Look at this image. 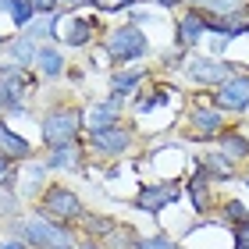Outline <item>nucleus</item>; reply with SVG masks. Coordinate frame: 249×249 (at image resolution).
<instances>
[{
    "instance_id": "9b49d317",
    "label": "nucleus",
    "mask_w": 249,
    "mask_h": 249,
    "mask_svg": "<svg viewBox=\"0 0 249 249\" xmlns=\"http://www.w3.org/2000/svg\"><path fill=\"white\" fill-rule=\"evenodd\" d=\"M221 157H224V160H246V157H249V139H246V135H239V132H224L221 135V150H217Z\"/></svg>"
},
{
    "instance_id": "7c9ffc66",
    "label": "nucleus",
    "mask_w": 249,
    "mask_h": 249,
    "mask_svg": "<svg viewBox=\"0 0 249 249\" xmlns=\"http://www.w3.org/2000/svg\"><path fill=\"white\" fill-rule=\"evenodd\" d=\"M153 4H160V7H175L178 0H153Z\"/></svg>"
},
{
    "instance_id": "6ab92c4d",
    "label": "nucleus",
    "mask_w": 249,
    "mask_h": 249,
    "mask_svg": "<svg viewBox=\"0 0 249 249\" xmlns=\"http://www.w3.org/2000/svg\"><path fill=\"white\" fill-rule=\"evenodd\" d=\"M189 196H192V207H196L199 213H207V207H210V189H207V175H203V171L192 178Z\"/></svg>"
},
{
    "instance_id": "72a5a7b5",
    "label": "nucleus",
    "mask_w": 249,
    "mask_h": 249,
    "mask_svg": "<svg viewBox=\"0 0 249 249\" xmlns=\"http://www.w3.org/2000/svg\"><path fill=\"white\" fill-rule=\"evenodd\" d=\"M78 249H100L96 242H82V246H78Z\"/></svg>"
},
{
    "instance_id": "cd10ccee",
    "label": "nucleus",
    "mask_w": 249,
    "mask_h": 249,
    "mask_svg": "<svg viewBox=\"0 0 249 249\" xmlns=\"http://www.w3.org/2000/svg\"><path fill=\"white\" fill-rule=\"evenodd\" d=\"M235 249H249V224H239V231H235Z\"/></svg>"
},
{
    "instance_id": "20e7f679",
    "label": "nucleus",
    "mask_w": 249,
    "mask_h": 249,
    "mask_svg": "<svg viewBox=\"0 0 249 249\" xmlns=\"http://www.w3.org/2000/svg\"><path fill=\"white\" fill-rule=\"evenodd\" d=\"M107 50H110V57L114 61H139L146 50H150V39L142 36L135 25H121V29H114L107 36Z\"/></svg>"
},
{
    "instance_id": "2eb2a0df",
    "label": "nucleus",
    "mask_w": 249,
    "mask_h": 249,
    "mask_svg": "<svg viewBox=\"0 0 249 249\" xmlns=\"http://www.w3.org/2000/svg\"><path fill=\"white\" fill-rule=\"evenodd\" d=\"M93 32H96V21L93 18H75L71 25H68L64 39H68V47H86V43L93 39Z\"/></svg>"
},
{
    "instance_id": "4be33fe9",
    "label": "nucleus",
    "mask_w": 249,
    "mask_h": 249,
    "mask_svg": "<svg viewBox=\"0 0 249 249\" xmlns=\"http://www.w3.org/2000/svg\"><path fill=\"white\" fill-rule=\"evenodd\" d=\"M224 217L235 221V224H249V210L242 207L239 199H228V203H224Z\"/></svg>"
},
{
    "instance_id": "412c9836",
    "label": "nucleus",
    "mask_w": 249,
    "mask_h": 249,
    "mask_svg": "<svg viewBox=\"0 0 249 249\" xmlns=\"http://www.w3.org/2000/svg\"><path fill=\"white\" fill-rule=\"evenodd\" d=\"M7 15L15 18V25H32V18H36V7H32V0H15Z\"/></svg>"
},
{
    "instance_id": "393cba45",
    "label": "nucleus",
    "mask_w": 249,
    "mask_h": 249,
    "mask_svg": "<svg viewBox=\"0 0 249 249\" xmlns=\"http://www.w3.org/2000/svg\"><path fill=\"white\" fill-rule=\"evenodd\" d=\"M164 100H167V93L160 89V93H153V96H146V100H139V104H135V110H139V114H150V110H153V107H160Z\"/></svg>"
},
{
    "instance_id": "7ed1b4c3",
    "label": "nucleus",
    "mask_w": 249,
    "mask_h": 249,
    "mask_svg": "<svg viewBox=\"0 0 249 249\" xmlns=\"http://www.w3.org/2000/svg\"><path fill=\"white\" fill-rule=\"evenodd\" d=\"M39 213L43 217H50V221H75V217H82V203H78V196L71 189H64V185H50L47 192H43V199H39Z\"/></svg>"
},
{
    "instance_id": "58836bf2",
    "label": "nucleus",
    "mask_w": 249,
    "mask_h": 249,
    "mask_svg": "<svg viewBox=\"0 0 249 249\" xmlns=\"http://www.w3.org/2000/svg\"><path fill=\"white\" fill-rule=\"evenodd\" d=\"M203 4H207V0H203Z\"/></svg>"
},
{
    "instance_id": "a211bd4d",
    "label": "nucleus",
    "mask_w": 249,
    "mask_h": 249,
    "mask_svg": "<svg viewBox=\"0 0 249 249\" xmlns=\"http://www.w3.org/2000/svg\"><path fill=\"white\" fill-rule=\"evenodd\" d=\"M75 153H78V146L75 142H64V146H50V157H47V164L50 167H75Z\"/></svg>"
},
{
    "instance_id": "423d86ee",
    "label": "nucleus",
    "mask_w": 249,
    "mask_h": 249,
    "mask_svg": "<svg viewBox=\"0 0 249 249\" xmlns=\"http://www.w3.org/2000/svg\"><path fill=\"white\" fill-rule=\"evenodd\" d=\"M132 146V135L124 128H104V132H89V150L96 157H121L124 150Z\"/></svg>"
},
{
    "instance_id": "f3484780",
    "label": "nucleus",
    "mask_w": 249,
    "mask_h": 249,
    "mask_svg": "<svg viewBox=\"0 0 249 249\" xmlns=\"http://www.w3.org/2000/svg\"><path fill=\"white\" fill-rule=\"evenodd\" d=\"M207 178H217V182H224V178H231V160H224L221 153H210L203 157V167H199Z\"/></svg>"
},
{
    "instance_id": "4c0bfd02",
    "label": "nucleus",
    "mask_w": 249,
    "mask_h": 249,
    "mask_svg": "<svg viewBox=\"0 0 249 249\" xmlns=\"http://www.w3.org/2000/svg\"><path fill=\"white\" fill-rule=\"evenodd\" d=\"M0 43H4V36H0Z\"/></svg>"
},
{
    "instance_id": "0eeeda50",
    "label": "nucleus",
    "mask_w": 249,
    "mask_h": 249,
    "mask_svg": "<svg viewBox=\"0 0 249 249\" xmlns=\"http://www.w3.org/2000/svg\"><path fill=\"white\" fill-rule=\"evenodd\" d=\"M217 107L221 110H246L249 107V78L246 75H231L228 82H221L217 89Z\"/></svg>"
},
{
    "instance_id": "f03ea898",
    "label": "nucleus",
    "mask_w": 249,
    "mask_h": 249,
    "mask_svg": "<svg viewBox=\"0 0 249 249\" xmlns=\"http://www.w3.org/2000/svg\"><path fill=\"white\" fill-rule=\"evenodd\" d=\"M82 110L75 107H57L50 110L47 118H43V139H47L50 146H64V142H75L78 128H82Z\"/></svg>"
},
{
    "instance_id": "f704fd0d",
    "label": "nucleus",
    "mask_w": 249,
    "mask_h": 249,
    "mask_svg": "<svg viewBox=\"0 0 249 249\" xmlns=\"http://www.w3.org/2000/svg\"><path fill=\"white\" fill-rule=\"evenodd\" d=\"M61 4H78V0H61ZM82 4H86V0H82Z\"/></svg>"
},
{
    "instance_id": "6e6552de",
    "label": "nucleus",
    "mask_w": 249,
    "mask_h": 249,
    "mask_svg": "<svg viewBox=\"0 0 249 249\" xmlns=\"http://www.w3.org/2000/svg\"><path fill=\"white\" fill-rule=\"evenodd\" d=\"M189 75L196 78V82H210V86L217 82V86H221V82H228V78L235 75V68H231L228 61H203V57H199V61L189 64Z\"/></svg>"
},
{
    "instance_id": "2f4dec72",
    "label": "nucleus",
    "mask_w": 249,
    "mask_h": 249,
    "mask_svg": "<svg viewBox=\"0 0 249 249\" xmlns=\"http://www.w3.org/2000/svg\"><path fill=\"white\" fill-rule=\"evenodd\" d=\"M86 4H93V7H110L107 0H86Z\"/></svg>"
},
{
    "instance_id": "f8f14e48",
    "label": "nucleus",
    "mask_w": 249,
    "mask_h": 249,
    "mask_svg": "<svg viewBox=\"0 0 249 249\" xmlns=\"http://www.w3.org/2000/svg\"><path fill=\"white\" fill-rule=\"evenodd\" d=\"M7 53H11V61H15V68H29L32 57H39V47H36L32 36H21L15 43H7Z\"/></svg>"
},
{
    "instance_id": "39448f33",
    "label": "nucleus",
    "mask_w": 249,
    "mask_h": 249,
    "mask_svg": "<svg viewBox=\"0 0 249 249\" xmlns=\"http://www.w3.org/2000/svg\"><path fill=\"white\" fill-rule=\"evenodd\" d=\"M178 196H182V185H178V182L146 185V189L139 192V199H135V207H139V210H146V213H160L164 207L178 203Z\"/></svg>"
},
{
    "instance_id": "c85d7f7f",
    "label": "nucleus",
    "mask_w": 249,
    "mask_h": 249,
    "mask_svg": "<svg viewBox=\"0 0 249 249\" xmlns=\"http://www.w3.org/2000/svg\"><path fill=\"white\" fill-rule=\"evenodd\" d=\"M0 249H29L25 242H0Z\"/></svg>"
},
{
    "instance_id": "b1692460",
    "label": "nucleus",
    "mask_w": 249,
    "mask_h": 249,
    "mask_svg": "<svg viewBox=\"0 0 249 249\" xmlns=\"http://www.w3.org/2000/svg\"><path fill=\"white\" fill-rule=\"evenodd\" d=\"M135 249H175V239L171 235H153V239L135 242Z\"/></svg>"
},
{
    "instance_id": "e433bc0d",
    "label": "nucleus",
    "mask_w": 249,
    "mask_h": 249,
    "mask_svg": "<svg viewBox=\"0 0 249 249\" xmlns=\"http://www.w3.org/2000/svg\"><path fill=\"white\" fill-rule=\"evenodd\" d=\"M64 249H75V246H64Z\"/></svg>"
},
{
    "instance_id": "473e14b6",
    "label": "nucleus",
    "mask_w": 249,
    "mask_h": 249,
    "mask_svg": "<svg viewBox=\"0 0 249 249\" xmlns=\"http://www.w3.org/2000/svg\"><path fill=\"white\" fill-rule=\"evenodd\" d=\"M11 4H15V0H0V11H11Z\"/></svg>"
},
{
    "instance_id": "4468645a",
    "label": "nucleus",
    "mask_w": 249,
    "mask_h": 249,
    "mask_svg": "<svg viewBox=\"0 0 249 249\" xmlns=\"http://www.w3.org/2000/svg\"><path fill=\"white\" fill-rule=\"evenodd\" d=\"M203 32H207V25H203V15H196V11L178 21V43H182V47H192V43H199Z\"/></svg>"
},
{
    "instance_id": "dca6fc26",
    "label": "nucleus",
    "mask_w": 249,
    "mask_h": 249,
    "mask_svg": "<svg viewBox=\"0 0 249 249\" xmlns=\"http://www.w3.org/2000/svg\"><path fill=\"white\" fill-rule=\"evenodd\" d=\"M36 64H39V71H43V75H50V78H57V75L64 71V57H61V50H57V47H39Z\"/></svg>"
},
{
    "instance_id": "5701e85b",
    "label": "nucleus",
    "mask_w": 249,
    "mask_h": 249,
    "mask_svg": "<svg viewBox=\"0 0 249 249\" xmlns=\"http://www.w3.org/2000/svg\"><path fill=\"white\" fill-rule=\"evenodd\" d=\"M128 231H132V228H114V231L107 235V246H110V249H128V246H132V235H128Z\"/></svg>"
},
{
    "instance_id": "bb28decb",
    "label": "nucleus",
    "mask_w": 249,
    "mask_h": 249,
    "mask_svg": "<svg viewBox=\"0 0 249 249\" xmlns=\"http://www.w3.org/2000/svg\"><path fill=\"white\" fill-rule=\"evenodd\" d=\"M61 0H32V7H36V15H53V7H57Z\"/></svg>"
},
{
    "instance_id": "f257e3e1",
    "label": "nucleus",
    "mask_w": 249,
    "mask_h": 249,
    "mask_svg": "<svg viewBox=\"0 0 249 249\" xmlns=\"http://www.w3.org/2000/svg\"><path fill=\"white\" fill-rule=\"evenodd\" d=\"M21 242L32 249H64V246H71V235L57 221L36 213V217H25V224H21Z\"/></svg>"
},
{
    "instance_id": "1a4fd4ad",
    "label": "nucleus",
    "mask_w": 249,
    "mask_h": 249,
    "mask_svg": "<svg viewBox=\"0 0 249 249\" xmlns=\"http://www.w3.org/2000/svg\"><path fill=\"white\" fill-rule=\"evenodd\" d=\"M118 107H121V96H110L107 104H96L86 110V121H89V132H104V128H114L118 124Z\"/></svg>"
},
{
    "instance_id": "aec40b11",
    "label": "nucleus",
    "mask_w": 249,
    "mask_h": 249,
    "mask_svg": "<svg viewBox=\"0 0 249 249\" xmlns=\"http://www.w3.org/2000/svg\"><path fill=\"white\" fill-rule=\"evenodd\" d=\"M142 71H118L114 75V96H128V93H135V86L142 82Z\"/></svg>"
},
{
    "instance_id": "9d476101",
    "label": "nucleus",
    "mask_w": 249,
    "mask_h": 249,
    "mask_svg": "<svg viewBox=\"0 0 249 249\" xmlns=\"http://www.w3.org/2000/svg\"><path fill=\"white\" fill-rule=\"evenodd\" d=\"M0 153L11 157V160H25V157H32V146L18 132H11L7 124H0Z\"/></svg>"
},
{
    "instance_id": "ddd939ff",
    "label": "nucleus",
    "mask_w": 249,
    "mask_h": 249,
    "mask_svg": "<svg viewBox=\"0 0 249 249\" xmlns=\"http://www.w3.org/2000/svg\"><path fill=\"white\" fill-rule=\"evenodd\" d=\"M192 132L196 135H217L221 132V114L210 107H196L192 110Z\"/></svg>"
},
{
    "instance_id": "a878e982",
    "label": "nucleus",
    "mask_w": 249,
    "mask_h": 249,
    "mask_svg": "<svg viewBox=\"0 0 249 249\" xmlns=\"http://www.w3.org/2000/svg\"><path fill=\"white\" fill-rule=\"evenodd\" d=\"M15 182V175H11V157L0 153V185H11Z\"/></svg>"
},
{
    "instance_id": "c756f323",
    "label": "nucleus",
    "mask_w": 249,
    "mask_h": 249,
    "mask_svg": "<svg viewBox=\"0 0 249 249\" xmlns=\"http://www.w3.org/2000/svg\"><path fill=\"white\" fill-rule=\"evenodd\" d=\"M132 4H139V0H114L110 7H118V11H121V7H132Z\"/></svg>"
},
{
    "instance_id": "c9c22d12",
    "label": "nucleus",
    "mask_w": 249,
    "mask_h": 249,
    "mask_svg": "<svg viewBox=\"0 0 249 249\" xmlns=\"http://www.w3.org/2000/svg\"><path fill=\"white\" fill-rule=\"evenodd\" d=\"M246 185H249V175H246Z\"/></svg>"
}]
</instances>
